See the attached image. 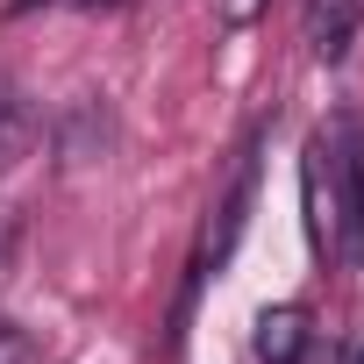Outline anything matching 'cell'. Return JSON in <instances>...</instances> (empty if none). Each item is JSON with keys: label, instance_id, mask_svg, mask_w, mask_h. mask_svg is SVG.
<instances>
[{"label": "cell", "instance_id": "6da1fadb", "mask_svg": "<svg viewBox=\"0 0 364 364\" xmlns=\"http://www.w3.org/2000/svg\"><path fill=\"white\" fill-rule=\"evenodd\" d=\"M300 200H307V236L336 264H364V122L336 114L300 164Z\"/></svg>", "mask_w": 364, "mask_h": 364}, {"label": "cell", "instance_id": "7a4b0ae2", "mask_svg": "<svg viewBox=\"0 0 364 364\" xmlns=\"http://www.w3.org/2000/svg\"><path fill=\"white\" fill-rule=\"evenodd\" d=\"M114 150V114H107V93H79L65 114H58V157L65 164H100Z\"/></svg>", "mask_w": 364, "mask_h": 364}, {"label": "cell", "instance_id": "3957f363", "mask_svg": "<svg viewBox=\"0 0 364 364\" xmlns=\"http://www.w3.org/2000/svg\"><path fill=\"white\" fill-rule=\"evenodd\" d=\"M314 350V321H307V307H264L257 314V328H250V357L257 364H300Z\"/></svg>", "mask_w": 364, "mask_h": 364}, {"label": "cell", "instance_id": "277c9868", "mask_svg": "<svg viewBox=\"0 0 364 364\" xmlns=\"http://www.w3.org/2000/svg\"><path fill=\"white\" fill-rule=\"evenodd\" d=\"M357 15H364V0H307V43L321 65H336L357 36Z\"/></svg>", "mask_w": 364, "mask_h": 364}, {"label": "cell", "instance_id": "5b68a950", "mask_svg": "<svg viewBox=\"0 0 364 364\" xmlns=\"http://www.w3.org/2000/svg\"><path fill=\"white\" fill-rule=\"evenodd\" d=\"M36 107H29V93L15 86V79H0V171L8 164H22L29 150H36Z\"/></svg>", "mask_w": 364, "mask_h": 364}, {"label": "cell", "instance_id": "8992f818", "mask_svg": "<svg viewBox=\"0 0 364 364\" xmlns=\"http://www.w3.org/2000/svg\"><path fill=\"white\" fill-rule=\"evenodd\" d=\"M0 364H43L36 336H29L22 321H8V314H0Z\"/></svg>", "mask_w": 364, "mask_h": 364}, {"label": "cell", "instance_id": "52a82bcc", "mask_svg": "<svg viewBox=\"0 0 364 364\" xmlns=\"http://www.w3.org/2000/svg\"><path fill=\"white\" fill-rule=\"evenodd\" d=\"M272 8V0H215V15H222V29H250L257 15Z\"/></svg>", "mask_w": 364, "mask_h": 364}, {"label": "cell", "instance_id": "ba28073f", "mask_svg": "<svg viewBox=\"0 0 364 364\" xmlns=\"http://www.w3.org/2000/svg\"><path fill=\"white\" fill-rule=\"evenodd\" d=\"M15 243H22V222L0 208V286H8V272H15Z\"/></svg>", "mask_w": 364, "mask_h": 364}, {"label": "cell", "instance_id": "9c48e42d", "mask_svg": "<svg viewBox=\"0 0 364 364\" xmlns=\"http://www.w3.org/2000/svg\"><path fill=\"white\" fill-rule=\"evenodd\" d=\"M343 364H364V336H357V343H350V357H343Z\"/></svg>", "mask_w": 364, "mask_h": 364}]
</instances>
